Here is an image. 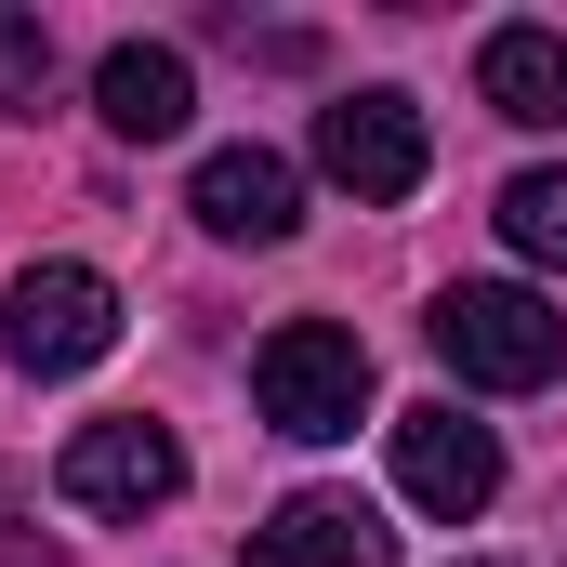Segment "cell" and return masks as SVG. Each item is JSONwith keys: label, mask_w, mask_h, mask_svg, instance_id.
<instances>
[{"label": "cell", "mask_w": 567, "mask_h": 567, "mask_svg": "<svg viewBox=\"0 0 567 567\" xmlns=\"http://www.w3.org/2000/svg\"><path fill=\"white\" fill-rule=\"evenodd\" d=\"M475 567H488V555H475Z\"/></svg>", "instance_id": "4fadbf2b"}, {"label": "cell", "mask_w": 567, "mask_h": 567, "mask_svg": "<svg viewBox=\"0 0 567 567\" xmlns=\"http://www.w3.org/2000/svg\"><path fill=\"white\" fill-rule=\"evenodd\" d=\"M251 396H265L278 435L330 449V435H357V410H370V343L343 317H290V330H265V357H251Z\"/></svg>", "instance_id": "7a4b0ae2"}, {"label": "cell", "mask_w": 567, "mask_h": 567, "mask_svg": "<svg viewBox=\"0 0 567 567\" xmlns=\"http://www.w3.org/2000/svg\"><path fill=\"white\" fill-rule=\"evenodd\" d=\"M53 488H66L80 515H158V502L185 488V449H172V423L120 410V423H80V435H66Z\"/></svg>", "instance_id": "277c9868"}, {"label": "cell", "mask_w": 567, "mask_h": 567, "mask_svg": "<svg viewBox=\"0 0 567 567\" xmlns=\"http://www.w3.org/2000/svg\"><path fill=\"white\" fill-rule=\"evenodd\" d=\"M423 158L435 145H423V106H410V93H343V106H317V172H330L343 198H370V212L410 198Z\"/></svg>", "instance_id": "5b68a950"}, {"label": "cell", "mask_w": 567, "mask_h": 567, "mask_svg": "<svg viewBox=\"0 0 567 567\" xmlns=\"http://www.w3.org/2000/svg\"><path fill=\"white\" fill-rule=\"evenodd\" d=\"M106 343H120V290L93 278V265H27V278L0 290V357H13V370L66 383V370H93Z\"/></svg>", "instance_id": "3957f363"}, {"label": "cell", "mask_w": 567, "mask_h": 567, "mask_svg": "<svg viewBox=\"0 0 567 567\" xmlns=\"http://www.w3.org/2000/svg\"><path fill=\"white\" fill-rule=\"evenodd\" d=\"M475 93H488L502 120L555 133V120H567V27H488V53H475Z\"/></svg>", "instance_id": "30bf717a"}, {"label": "cell", "mask_w": 567, "mask_h": 567, "mask_svg": "<svg viewBox=\"0 0 567 567\" xmlns=\"http://www.w3.org/2000/svg\"><path fill=\"white\" fill-rule=\"evenodd\" d=\"M185 212H198L212 238H238V251H278L290 225H303V172H290L278 145H225V158H198Z\"/></svg>", "instance_id": "52a82bcc"}, {"label": "cell", "mask_w": 567, "mask_h": 567, "mask_svg": "<svg viewBox=\"0 0 567 567\" xmlns=\"http://www.w3.org/2000/svg\"><path fill=\"white\" fill-rule=\"evenodd\" d=\"M435 357L462 370V383H488V396H528V383H555V357H567V317L542 303V290H515V278H462V290H435Z\"/></svg>", "instance_id": "6da1fadb"}, {"label": "cell", "mask_w": 567, "mask_h": 567, "mask_svg": "<svg viewBox=\"0 0 567 567\" xmlns=\"http://www.w3.org/2000/svg\"><path fill=\"white\" fill-rule=\"evenodd\" d=\"M40 93H53V27L0 0V106H27V120H40Z\"/></svg>", "instance_id": "7c38bea8"}, {"label": "cell", "mask_w": 567, "mask_h": 567, "mask_svg": "<svg viewBox=\"0 0 567 567\" xmlns=\"http://www.w3.org/2000/svg\"><path fill=\"white\" fill-rule=\"evenodd\" d=\"M251 567H396V528L357 488H290L278 515L251 528Z\"/></svg>", "instance_id": "ba28073f"}, {"label": "cell", "mask_w": 567, "mask_h": 567, "mask_svg": "<svg viewBox=\"0 0 567 567\" xmlns=\"http://www.w3.org/2000/svg\"><path fill=\"white\" fill-rule=\"evenodd\" d=\"M396 488H410L423 515H449V528H475V515L502 502V435L462 423L449 396H435V410H396Z\"/></svg>", "instance_id": "8992f818"}, {"label": "cell", "mask_w": 567, "mask_h": 567, "mask_svg": "<svg viewBox=\"0 0 567 567\" xmlns=\"http://www.w3.org/2000/svg\"><path fill=\"white\" fill-rule=\"evenodd\" d=\"M502 238H515L542 278H567V172H515V185H502Z\"/></svg>", "instance_id": "8fae6325"}, {"label": "cell", "mask_w": 567, "mask_h": 567, "mask_svg": "<svg viewBox=\"0 0 567 567\" xmlns=\"http://www.w3.org/2000/svg\"><path fill=\"white\" fill-rule=\"evenodd\" d=\"M93 106H106V133H120V145H172L185 120H198V80H185L172 40H120V53L93 66Z\"/></svg>", "instance_id": "9c48e42d"}]
</instances>
